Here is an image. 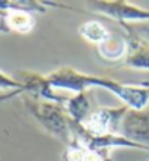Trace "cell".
<instances>
[{
  "label": "cell",
  "mask_w": 149,
  "mask_h": 161,
  "mask_svg": "<svg viewBox=\"0 0 149 161\" xmlns=\"http://www.w3.org/2000/svg\"><path fill=\"white\" fill-rule=\"evenodd\" d=\"M127 31V53L123 60V66L136 70H149V41L129 28L123 25Z\"/></svg>",
  "instance_id": "obj_7"
},
{
  "label": "cell",
  "mask_w": 149,
  "mask_h": 161,
  "mask_svg": "<svg viewBox=\"0 0 149 161\" xmlns=\"http://www.w3.org/2000/svg\"><path fill=\"white\" fill-rule=\"evenodd\" d=\"M77 32H79V35L85 41L91 42V44H95V46L102 44L111 35V32L107 30V26L104 24H101V22L95 21V19H91V21H86L83 24H81Z\"/></svg>",
  "instance_id": "obj_13"
},
{
  "label": "cell",
  "mask_w": 149,
  "mask_h": 161,
  "mask_svg": "<svg viewBox=\"0 0 149 161\" xmlns=\"http://www.w3.org/2000/svg\"><path fill=\"white\" fill-rule=\"evenodd\" d=\"M63 161H113V158L110 151L91 148L73 136V139L64 147Z\"/></svg>",
  "instance_id": "obj_8"
},
{
  "label": "cell",
  "mask_w": 149,
  "mask_h": 161,
  "mask_svg": "<svg viewBox=\"0 0 149 161\" xmlns=\"http://www.w3.org/2000/svg\"><path fill=\"white\" fill-rule=\"evenodd\" d=\"M63 106L66 108V113H67L73 127L81 126L82 123L88 119V116L94 111L92 106H91V100L88 97V92L73 94L72 97L66 98Z\"/></svg>",
  "instance_id": "obj_10"
},
{
  "label": "cell",
  "mask_w": 149,
  "mask_h": 161,
  "mask_svg": "<svg viewBox=\"0 0 149 161\" xmlns=\"http://www.w3.org/2000/svg\"><path fill=\"white\" fill-rule=\"evenodd\" d=\"M18 89L25 91L24 86H22V84L16 78L9 76L6 72L0 70V91H8V92H10V91H18Z\"/></svg>",
  "instance_id": "obj_14"
},
{
  "label": "cell",
  "mask_w": 149,
  "mask_h": 161,
  "mask_svg": "<svg viewBox=\"0 0 149 161\" xmlns=\"http://www.w3.org/2000/svg\"><path fill=\"white\" fill-rule=\"evenodd\" d=\"M50 8L56 9H70L75 10L73 8H69L66 4L53 3V2H34V0H0V10L3 12H10V10H16V12H26V13H45Z\"/></svg>",
  "instance_id": "obj_11"
},
{
  "label": "cell",
  "mask_w": 149,
  "mask_h": 161,
  "mask_svg": "<svg viewBox=\"0 0 149 161\" xmlns=\"http://www.w3.org/2000/svg\"><path fill=\"white\" fill-rule=\"evenodd\" d=\"M35 28V16L26 12H3L0 10V34H29Z\"/></svg>",
  "instance_id": "obj_9"
},
{
  "label": "cell",
  "mask_w": 149,
  "mask_h": 161,
  "mask_svg": "<svg viewBox=\"0 0 149 161\" xmlns=\"http://www.w3.org/2000/svg\"><path fill=\"white\" fill-rule=\"evenodd\" d=\"M127 110L126 106L97 108L81 126L73 127V130H81L89 136L120 135V125Z\"/></svg>",
  "instance_id": "obj_3"
},
{
  "label": "cell",
  "mask_w": 149,
  "mask_h": 161,
  "mask_svg": "<svg viewBox=\"0 0 149 161\" xmlns=\"http://www.w3.org/2000/svg\"><path fill=\"white\" fill-rule=\"evenodd\" d=\"M120 135L149 153V110H130L124 114L120 125Z\"/></svg>",
  "instance_id": "obj_5"
},
{
  "label": "cell",
  "mask_w": 149,
  "mask_h": 161,
  "mask_svg": "<svg viewBox=\"0 0 149 161\" xmlns=\"http://www.w3.org/2000/svg\"><path fill=\"white\" fill-rule=\"evenodd\" d=\"M16 79L22 84L25 94H31V95H35L43 100L61 103V104H64L66 101V97L59 95L56 92V89L50 85L47 75H41V73L32 72V70H19L16 72Z\"/></svg>",
  "instance_id": "obj_6"
},
{
  "label": "cell",
  "mask_w": 149,
  "mask_h": 161,
  "mask_svg": "<svg viewBox=\"0 0 149 161\" xmlns=\"http://www.w3.org/2000/svg\"><path fill=\"white\" fill-rule=\"evenodd\" d=\"M88 8L95 13L117 21L121 25L129 22H149V10L132 4L126 0H98L88 2Z\"/></svg>",
  "instance_id": "obj_4"
},
{
  "label": "cell",
  "mask_w": 149,
  "mask_h": 161,
  "mask_svg": "<svg viewBox=\"0 0 149 161\" xmlns=\"http://www.w3.org/2000/svg\"><path fill=\"white\" fill-rule=\"evenodd\" d=\"M97 50H98L99 57L105 62H110V63L123 62L127 53V38L111 34L102 44L97 46Z\"/></svg>",
  "instance_id": "obj_12"
},
{
  "label": "cell",
  "mask_w": 149,
  "mask_h": 161,
  "mask_svg": "<svg viewBox=\"0 0 149 161\" xmlns=\"http://www.w3.org/2000/svg\"><path fill=\"white\" fill-rule=\"evenodd\" d=\"M47 79L56 91L63 89V91H70L73 94L88 92L91 88L108 89L111 84V78L81 72L72 66H60L51 70L47 75Z\"/></svg>",
  "instance_id": "obj_2"
},
{
  "label": "cell",
  "mask_w": 149,
  "mask_h": 161,
  "mask_svg": "<svg viewBox=\"0 0 149 161\" xmlns=\"http://www.w3.org/2000/svg\"><path fill=\"white\" fill-rule=\"evenodd\" d=\"M22 94H25V91H22V89H18V91H10V92L2 94V95H0V103L9 101V100H12V98L18 97V95H22Z\"/></svg>",
  "instance_id": "obj_15"
},
{
  "label": "cell",
  "mask_w": 149,
  "mask_h": 161,
  "mask_svg": "<svg viewBox=\"0 0 149 161\" xmlns=\"http://www.w3.org/2000/svg\"><path fill=\"white\" fill-rule=\"evenodd\" d=\"M22 101L28 113L48 135L59 139L64 147L73 139V125L61 103L43 100L31 94H22Z\"/></svg>",
  "instance_id": "obj_1"
}]
</instances>
